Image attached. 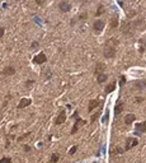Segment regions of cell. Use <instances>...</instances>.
I'll list each match as a JSON object with an SVG mask.
<instances>
[{"instance_id": "30", "label": "cell", "mask_w": 146, "mask_h": 163, "mask_svg": "<svg viewBox=\"0 0 146 163\" xmlns=\"http://www.w3.org/2000/svg\"><path fill=\"white\" fill-rule=\"evenodd\" d=\"M23 151L25 152V153H29L32 151V148L29 147V145H27V144H23Z\"/></svg>"}, {"instance_id": "6", "label": "cell", "mask_w": 146, "mask_h": 163, "mask_svg": "<svg viewBox=\"0 0 146 163\" xmlns=\"http://www.w3.org/2000/svg\"><path fill=\"white\" fill-rule=\"evenodd\" d=\"M134 29H135V25L130 22L123 23V25H122V33L126 36H131L132 33H134Z\"/></svg>"}, {"instance_id": "4", "label": "cell", "mask_w": 146, "mask_h": 163, "mask_svg": "<svg viewBox=\"0 0 146 163\" xmlns=\"http://www.w3.org/2000/svg\"><path fill=\"white\" fill-rule=\"evenodd\" d=\"M106 27V22L104 20H102V19H97V20H94V23H93V31L95 35H100V32L104 29Z\"/></svg>"}, {"instance_id": "33", "label": "cell", "mask_w": 146, "mask_h": 163, "mask_svg": "<svg viewBox=\"0 0 146 163\" xmlns=\"http://www.w3.org/2000/svg\"><path fill=\"white\" fill-rule=\"evenodd\" d=\"M29 135H31V132H27V134H25V135H22V136H19V138H18V141L23 140L24 138H27V136H29Z\"/></svg>"}, {"instance_id": "34", "label": "cell", "mask_w": 146, "mask_h": 163, "mask_svg": "<svg viewBox=\"0 0 146 163\" xmlns=\"http://www.w3.org/2000/svg\"><path fill=\"white\" fill-rule=\"evenodd\" d=\"M4 33H5V28H4V27H0V38L4 36Z\"/></svg>"}, {"instance_id": "18", "label": "cell", "mask_w": 146, "mask_h": 163, "mask_svg": "<svg viewBox=\"0 0 146 163\" xmlns=\"http://www.w3.org/2000/svg\"><path fill=\"white\" fill-rule=\"evenodd\" d=\"M75 18H76V22H85V20L88 19V13L87 12H81V13H79V14L75 17Z\"/></svg>"}, {"instance_id": "26", "label": "cell", "mask_w": 146, "mask_h": 163, "mask_svg": "<svg viewBox=\"0 0 146 163\" xmlns=\"http://www.w3.org/2000/svg\"><path fill=\"white\" fill-rule=\"evenodd\" d=\"M122 153H124L123 148H121V147H117L116 149H112V153H111V154H122Z\"/></svg>"}, {"instance_id": "32", "label": "cell", "mask_w": 146, "mask_h": 163, "mask_svg": "<svg viewBox=\"0 0 146 163\" xmlns=\"http://www.w3.org/2000/svg\"><path fill=\"white\" fill-rule=\"evenodd\" d=\"M145 98L144 97H135V102L136 103H141V102H144Z\"/></svg>"}, {"instance_id": "25", "label": "cell", "mask_w": 146, "mask_h": 163, "mask_svg": "<svg viewBox=\"0 0 146 163\" xmlns=\"http://www.w3.org/2000/svg\"><path fill=\"white\" fill-rule=\"evenodd\" d=\"M126 82H127V78H126V76H124L123 74L119 75V82H118V84L121 85V87H122V85L126 84Z\"/></svg>"}, {"instance_id": "24", "label": "cell", "mask_w": 146, "mask_h": 163, "mask_svg": "<svg viewBox=\"0 0 146 163\" xmlns=\"http://www.w3.org/2000/svg\"><path fill=\"white\" fill-rule=\"evenodd\" d=\"M139 44H140L139 51H140V54H142L144 51L146 50V41H145V40H140V41H139Z\"/></svg>"}, {"instance_id": "12", "label": "cell", "mask_w": 146, "mask_h": 163, "mask_svg": "<svg viewBox=\"0 0 146 163\" xmlns=\"http://www.w3.org/2000/svg\"><path fill=\"white\" fill-rule=\"evenodd\" d=\"M1 74L5 75V76L14 75V74H15V68L12 66V65H8V66H5V68H4V69L1 70Z\"/></svg>"}, {"instance_id": "21", "label": "cell", "mask_w": 146, "mask_h": 163, "mask_svg": "<svg viewBox=\"0 0 146 163\" xmlns=\"http://www.w3.org/2000/svg\"><path fill=\"white\" fill-rule=\"evenodd\" d=\"M100 114H102V105H100V108H99V111H97V112L94 114V115H92V117H90V122H92V124L95 122L97 120H98V117L100 116Z\"/></svg>"}, {"instance_id": "16", "label": "cell", "mask_w": 146, "mask_h": 163, "mask_svg": "<svg viewBox=\"0 0 146 163\" xmlns=\"http://www.w3.org/2000/svg\"><path fill=\"white\" fill-rule=\"evenodd\" d=\"M116 87H117V83H116V82H112V83L107 84V85H106V87H104V92H106L107 94L112 93V92H114V89H116Z\"/></svg>"}, {"instance_id": "17", "label": "cell", "mask_w": 146, "mask_h": 163, "mask_svg": "<svg viewBox=\"0 0 146 163\" xmlns=\"http://www.w3.org/2000/svg\"><path fill=\"white\" fill-rule=\"evenodd\" d=\"M135 120H136V116L134 114H128L124 116V124L126 125H131L132 122H135Z\"/></svg>"}, {"instance_id": "23", "label": "cell", "mask_w": 146, "mask_h": 163, "mask_svg": "<svg viewBox=\"0 0 146 163\" xmlns=\"http://www.w3.org/2000/svg\"><path fill=\"white\" fill-rule=\"evenodd\" d=\"M60 159V154L59 153H52V156L50 158V163H57Z\"/></svg>"}, {"instance_id": "15", "label": "cell", "mask_w": 146, "mask_h": 163, "mask_svg": "<svg viewBox=\"0 0 146 163\" xmlns=\"http://www.w3.org/2000/svg\"><path fill=\"white\" fill-rule=\"evenodd\" d=\"M146 88V80H137L134 83V89L136 91H142Z\"/></svg>"}, {"instance_id": "5", "label": "cell", "mask_w": 146, "mask_h": 163, "mask_svg": "<svg viewBox=\"0 0 146 163\" xmlns=\"http://www.w3.org/2000/svg\"><path fill=\"white\" fill-rule=\"evenodd\" d=\"M145 131H146V120H145V121H141V122L135 124V129H134L135 135L141 136Z\"/></svg>"}, {"instance_id": "13", "label": "cell", "mask_w": 146, "mask_h": 163, "mask_svg": "<svg viewBox=\"0 0 146 163\" xmlns=\"http://www.w3.org/2000/svg\"><path fill=\"white\" fill-rule=\"evenodd\" d=\"M32 105V100L31 98H22V100L19 101V103H18V110H22V108H25V107H28V106H31Z\"/></svg>"}, {"instance_id": "1", "label": "cell", "mask_w": 146, "mask_h": 163, "mask_svg": "<svg viewBox=\"0 0 146 163\" xmlns=\"http://www.w3.org/2000/svg\"><path fill=\"white\" fill-rule=\"evenodd\" d=\"M119 44V41L117 38H109L107 40L104 49H103V55H104L106 59H112L114 57L116 52H117V46Z\"/></svg>"}, {"instance_id": "20", "label": "cell", "mask_w": 146, "mask_h": 163, "mask_svg": "<svg viewBox=\"0 0 146 163\" xmlns=\"http://www.w3.org/2000/svg\"><path fill=\"white\" fill-rule=\"evenodd\" d=\"M118 23H119L118 15H114V17L111 18V28H117L118 27Z\"/></svg>"}, {"instance_id": "31", "label": "cell", "mask_w": 146, "mask_h": 163, "mask_svg": "<svg viewBox=\"0 0 146 163\" xmlns=\"http://www.w3.org/2000/svg\"><path fill=\"white\" fill-rule=\"evenodd\" d=\"M38 46H40V44H38L37 41H34V42H32L31 49H32V50H36V49H38Z\"/></svg>"}, {"instance_id": "27", "label": "cell", "mask_w": 146, "mask_h": 163, "mask_svg": "<svg viewBox=\"0 0 146 163\" xmlns=\"http://www.w3.org/2000/svg\"><path fill=\"white\" fill-rule=\"evenodd\" d=\"M76 151H78V145H74V147H71L70 149H69V156H74V154L76 153Z\"/></svg>"}, {"instance_id": "19", "label": "cell", "mask_w": 146, "mask_h": 163, "mask_svg": "<svg viewBox=\"0 0 146 163\" xmlns=\"http://www.w3.org/2000/svg\"><path fill=\"white\" fill-rule=\"evenodd\" d=\"M107 79H108V75H107L106 73H102V74L97 75V82H98L99 84H103L104 82H107Z\"/></svg>"}, {"instance_id": "28", "label": "cell", "mask_w": 146, "mask_h": 163, "mask_svg": "<svg viewBox=\"0 0 146 163\" xmlns=\"http://www.w3.org/2000/svg\"><path fill=\"white\" fill-rule=\"evenodd\" d=\"M12 158L10 157H3L1 159H0V163H12Z\"/></svg>"}, {"instance_id": "14", "label": "cell", "mask_w": 146, "mask_h": 163, "mask_svg": "<svg viewBox=\"0 0 146 163\" xmlns=\"http://www.w3.org/2000/svg\"><path fill=\"white\" fill-rule=\"evenodd\" d=\"M123 110H124V103L123 102H118V103L114 106V116L118 117Z\"/></svg>"}, {"instance_id": "11", "label": "cell", "mask_w": 146, "mask_h": 163, "mask_svg": "<svg viewBox=\"0 0 146 163\" xmlns=\"http://www.w3.org/2000/svg\"><path fill=\"white\" fill-rule=\"evenodd\" d=\"M100 100L99 98H95V100H90L89 101V106H88V112H93L94 108H97L98 106H100Z\"/></svg>"}, {"instance_id": "29", "label": "cell", "mask_w": 146, "mask_h": 163, "mask_svg": "<svg viewBox=\"0 0 146 163\" xmlns=\"http://www.w3.org/2000/svg\"><path fill=\"white\" fill-rule=\"evenodd\" d=\"M33 84H34V80H32V79H28V80H25V87H27V88L32 87Z\"/></svg>"}, {"instance_id": "8", "label": "cell", "mask_w": 146, "mask_h": 163, "mask_svg": "<svg viewBox=\"0 0 146 163\" xmlns=\"http://www.w3.org/2000/svg\"><path fill=\"white\" fill-rule=\"evenodd\" d=\"M66 111L65 110H61V111H60V112H59V115H57V117L56 119H55V125H61V124H64V122H65L66 121Z\"/></svg>"}, {"instance_id": "35", "label": "cell", "mask_w": 146, "mask_h": 163, "mask_svg": "<svg viewBox=\"0 0 146 163\" xmlns=\"http://www.w3.org/2000/svg\"><path fill=\"white\" fill-rule=\"evenodd\" d=\"M36 3L38 4V5H43V4H46L45 0H43V1H42V0H36Z\"/></svg>"}, {"instance_id": "3", "label": "cell", "mask_w": 146, "mask_h": 163, "mask_svg": "<svg viewBox=\"0 0 146 163\" xmlns=\"http://www.w3.org/2000/svg\"><path fill=\"white\" fill-rule=\"evenodd\" d=\"M137 145H139V140H137L136 138H132V136H130V138L126 139V144H124L123 151L124 152H128V151H131L132 148L137 147Z\"/></svg>"}, {"instance_id": "22", "label": "cell", "mask_w": 146, "mask_h": 163, "mask_svg": "<svg viewBox=\"0 0 146 163\" xmlns=\"http://www.w3.org/2000/svg\"><path fill=\"white\" fill-rule=\"evenodd\" d=\"M104 12H106V7L103 5V4H99V5H98V9H97V12H95V15L99 17V15H102Z\"/></svg>"}, {"instance_id": "9", "label": "cell", "mask_w": 146, "mask_h": 163, "mask_svg": "<svg viewBox=\"0 0 146 163\" xmlns=\"http://www.w3.org/2000/svg\"><path fill=\"white\" fill-rule=\"evenodd\" d=\"M59 10L61 13H69L71 10V4L66 0H62V1L59 3Z\"/></svg>"}, {"instance_id": "2", "label": "cell", "mask_w": 146, "mask_h": 163, "mask_svg": "<svg viewBox=\"0 0 146 163\" xmlns=\"http://www.w3.org/2000/svg\"><path fill=\"white\" fill-rule=\"evenodd\" d=\"M72 119H75V122H74V125H72V127H71V132H70V134L74 135V134H76V132L79 131V129L81 126H84L85 124H87V121L79 116L78 111H75V112H74V115H72Z\"/></svg>"}, {"instance_id": "10", "label": "cell", "mask_w": 146, "mask_h": 163, "mask_svg": "<svg viewBox=\"0 0 146 163\" xmlns=\"http://www.w3.org/2000/svg\"><path fill=\"white\" fill-rule=\"evenodd\" d=\"M107 69V65L104 63H97L95 68H94V75H99L102 73H104V70Z\"/></svg>"}, {"instance_id": "7", "label": "cell", "mask_w": 146, "mask_h": 163, "mask_svg": "<svg viewBox=\"0 0 146 163\" xmlns=\"http://www.w3.org/2000/svg\"><path fill=\"white\" fill-rule=\"evenodd\" d=\"M46 61H47V56L43 52H40L32 59V63L36 64V65H41V64H45Z\"/></svg>"}]
</instances>
